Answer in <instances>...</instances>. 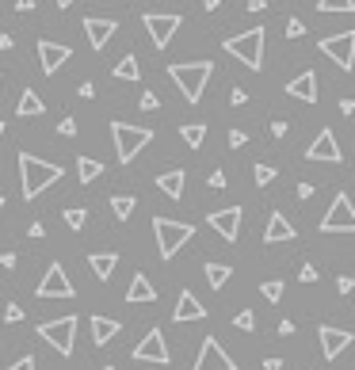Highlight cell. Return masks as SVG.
I'll use <instances>...</instances> for the list:
<instances>
[{
  "label": "cell",
  "instance_id": "obj_1",
  "mask_svg": "<svg viewBox=\"0 0 355 370\" xmlns=\"http://www.w3.org/2000/svg\"><path fill=\"white\" fill-rule=\"evenodd\" d=\"M66 176L61 164H50V160H38L31 153H20V180H23V199H38L43 191H50L54 183Z\"/></svg>",
  "mask_w": 355,
  "mask_h": 370
},
{
  "label": "cell",
  "instance_id": "obj_2",
  "mask_svg": "<svg viewBox=\"0 0 355 370\" xmlns=\"http://www.w3.org/2000/svg\"><path fill=\"white\" fill-rule=\"evenodd\" d=\"M168 77L176 80V88L183 92V100L199 103L203 92H206V84H211V77H214V65L211 61H180V65H168Z\"/></svg>",
  "mask_w": 355,
  "mask_h": 370
},
{
  "label": "cell",
  "instance_id": "obj_3",
  "mask_svg": "<svg viewBox=\"0 0 355 370\" xmlns=\"http://www.w3.org/2000/svg\"><path fill=\"white\" fill-rule=\"evenodd\" d=\"M153 237H157L160 260H172V256L195 237V225L191 222H172V218H153Z\"/></svg>",
  "mask_w": 355,
  "mask_h": 370
},
{
  "label": "cell",
  "instance_id": "obj_4",
  "mask_svg": "<svg viewBox=\"0 0 355 370\" xmlns=\"http://www.w3.org/2000/svg\"><path fill=\"white\" fill-rule=\"evenodd\" d=\"M264 38H268V31L252 27V31H245V35H229L222 46H225V54L241 58L248 69H256V73H260V69H264Z\"/></svg>",
  "mask_w": 355,
  "mask_h": 370
},
{
  "label": "cell",
  "instance_id": "obj_5",
  "mask_svg": "<svg viewBox=\"0 0 355 370\" xmlns=\"http://www.w3.org/2000/svg\"><path fill=\"white\" fill-rule=\"evenodd\" d=\"M111 138H115L119 160L130 164V160L153 141V130H149V126H130V123H111Z\"/></svg>",
  "mask_w": 355,
  "mask_h": 370
},
{
  "label": "cell",
  "instance_id": "obj_6",
  "mask_svg": "<svg viewBox=\"0 0 355 370\" xmlns=\"http://www.w3.org/2000/svg\"><path fill=\"white\" fill-rule=\"evenodd\" d=\"M38 336H43L58 355H73V344H77V317L46 321V325H38Z\"/></svg>",
  "mask_w": 355,
  "mask_h": 370
},
{
  "label": "cell",
  "instance_id": "obj_7",
  "mask_svg": "<svg viewBox=\"0 0 355 370\" xmlns=\"http://www.w3.org/2000/svg\"><path fill=\"white\" fill-rule=\"evenodd\" d=\"M321 233H355V206H352V195L340 191L333 199V206L325 210L321 218Z\"/></svg>",
  "mask_w": 355,
  "mask_h": 370
},
{
  "label": "cell",
  "instance_id": "obj_8",
  "mask_svg": "<svg viewBox=\"0 0 355 370\" xmlns=\"http://www.w3.org/2000/svg\"><path fill=\"white\" fill-rule=\"evenodd\" d=\"M321 54H328L344 73H352L355 69V31H340L333 38H321Z\"/></svg>",
  "mask_w": 355,
  "mask_h": 370
},
{
  "label": "cell",
  "instance_id": "obj_9",
  "mask_svg": "<svg viewBox=\"0 0 355 370\" xmlns=\"http://www.w3.org/2000/svg\"><path fill=\"white\" fill-rule=\"evenodd\" d=\"M168 344H165V332L160 328H149L142 336V344L134 348V363H157V367H168Z\"/></svg>",
  "mask_w": 355,
  "mask_h": 370
},
{
  "label": "cell",
  "instance_id": "obj_10",
  "mask_svg": "<svg viewBox=\"0 0 355 370\" xmlns=\"http://www.w3.org/2000/svg\"><path fill=\"white\" fill-rule=\"evenodd\" d=\"M305 160H321V164H340V141L333 138V130L328 126H321L317 138L310 141V149H305Z\"/></svg>",
  "mask_w": 355,
  "mask_h": 370
},
{
  "label": "cell",
  "instance_id": "obj_11",
  "mask_svg": "<svg viewBox=\"0 0 355 370\" xmlns=\"http://www.w3.org/2000/svg\"><path fill=\"white\" fill-rule=\"evenodd\" d=\"M145 31H149V38H153V46H157V50H165L168 43H172V35L176 31H180V15H157V12H149L145 15Z\"/></svg>",
  "mask_w": 355,
  "mask_h": 370
},
{
  "label": "cell",
  "instance_id": "obj_12",
  "mask_svg": "<svg viewBox=\"0 0 355 370\" xmlns=\"http://www.w3.org/2000/svg\"><path fill=\"white\" fill-rule=\"evenodd\" d=\"M35 294L38 298H73L77 291H73L66 268H61V263H50V268H46V275H43V283L35 286Z\"/></svg>",
  "mask_w": 355,
  "mask_h": 370
},
{
  "label": "cell",
  "instance_id": "obj_13",
  "mask_svg": "<svg viewBox=\"0 0 355 370\" xmlns=\"http://www.w3.org/2000/svg\"><path fill=\"white\" fill-rule=\"evenodd\" d=\"M191 370H237V363H233L229 355H225V348L214 340V336H206L203 348H199V359Z\"/></svg>",
  "mask_w": 355,
  "mask_h": 370
},
{
  "label": "cell",
  "instance_id": "obj_14",
  "mask_svg": "<svg viewBox=\"0 0 355 370\" xmlns=\"http://www.w3.org/2000/svg\"><path fill=\"white\" fill-rule=\"evenodd\" d=\"M317 336H321V355H325L328 363H333V359H340L344 351L352 348V340H355L348 328H333V325H321Z\"/></svg>",
  "mask_w": 355,
  "mask_h": 370
},
{
  "label": "cell",
  "instance_id": "obj_15",
  "mask_svg": "<svg viewBox=\"0 0 355 370\" xmlns=\"http://www.w3.org/2000/svg\"><path fill=\"white\" fill-rule=\"evenodd\" d=\"M69 58H73V46L54 43V38H38V61H43V73L46 77H54Z\"/></svg>",
  "mask_w": 355,
  "mask_h": 370
},
{
  "label": "cell",
  "instance_id": "obj_16",
  "mask_svg": "<svg viewBox=\"0 0 355 370\" xmlns=\"http://www.w3.org/2000/svg\"><path fill=\"white\" fill-rule=\"evenodd\" d=\"M241 218H245V214H241V206H225V210H214L206 222H211V229L218 233V237L233 245V240L241 237Z\"/></svg>",
  "mask_w": 355,
  "mask_h": 370
},
{
  "label": "cell",
  "instance_id": "obj_17",
  "mask_svg": "<svg viewBox=\"0 0 355 370\" xmlns=\"http://www.w3.org/2000/svg\"><path fill=\"white\" fill-rule=\"evenodd\" d=\"M115 31H119L115 20H96V15L84 20V35H88V46H92V50H103V46L115 38Z\"/></svg>",
  "mask_w": 355,
  "mask_h": 370
},
{
  "label": "cell",
  "instance_id": "obj_18",
  "mask_svg": "<svg viewBox=\"0 0 355 370\" xmlns=\"http://www.w3.org/2000/svg\"><path fill=\"white\" fill-rule=\"evenodd\" d=\"M206 317V305L199 302L191 291H180V298H176V309H172V321L176 325H188V321H203Z\"/></svg>",
  "mask_w": 355,
  "mask_h": 370
},
{
  "label": "cell",
  "instance_id": "obj_19",
  "mask_svg": "<svg viewBox=\"0 0 355 370\" xmlns=\"http://www.w3.org/2000/svg\"><path fill=\"white\" fill-rule=\"evenodd\" d=\"M294 237H298V229L287 222V214L283 210H271L268 229H264V245H283V240H294Z\"/></svg>",
  "mask_w": 355,
  "mask_h": 370
},
{
  "label": "cell",
  "instance_id": "obj_20",
  "mask_svg": "<svg viewBox=\"0 0 355 370\" xmlns=\"http://www.w3.org/2000/svg\"><path fill=\"white\" fill-rule=\"evenodd\" d=\"M287 95H294V100H302V103H317V73L305 69L302 77H294L287 84Z\"/></svg>",
  "mask_w": 355,
  "mask_h": 370
},
{
  "label": "cell",
  "instance_id": "obj_21",
  "mask_svg": "<svg viewBox=\"0 0 355 370\" xmlns=\"http://www.w3.org/2000/svg\"><path fill=\"white\" fill-rule=\"evenodd\" d=\"M15 115H20V118H35V115H46V103H43V95H38L35 88H23L20 103H15Z\"/></svg>",
  "mask_w": 355,
  "mask_h": 370
},
{
  "label": "cell",
  "instance_id": "obj_22",
  "mask_svg": "<svg viewBox=\"0 0 355 370\" xmlns=\"http://www.w3.org/2000/svg\"><path fill=\"white\" fill-rule=\"evenodd\" d=\"M126 302H157V291H153V283L142 275V271H134V279H130V286H126Z\"/></svg>",
  "mask_w": 355,
  "mask_h": 370
},
{
  "label": "cell",
  "instance_id": "obj_23",
  "mask_svg": "<svg viewBox=\"0 0 355 370\" xmlns=\"http://www.w3.org/2000/svg\"><path fill=\"white\" fill-rule=\"evenodd\" d=\"M183 183H188V172H183V168H172V172H160L157 176V187L165 191L168 199H180L183 195Z\"/></svg>",
  "mask_w": 355,
  "mask_h": 370
},
{
  "label": "cell",
  "instance_id": "obj_24",
  "mask_svg": "<svg viewBox=\"0 0 355 370\" xmlns=\"http://www.w3.org/2000/svg\"><path fill=\"white\" fill-rule=\"evenodd\" d=\"M88 263H92L96 279L107 283V279L115 275V268H119V252H92V256H88Z\"/></svg>",
  "mask_w": 355,
  "mask_h": 370
},
{
  "label": "cell",
  "instance_id": "obj_25",
  "mask_svg": "<svg viewBox=\"0 0 355 370\" xmlns=\"http://www.w3.org/2000/svg\"><path fill=\"white\" fill-rule=\"evenodd\" d=\"M119 332H123V325H119V321H111V317H92V340L100 344V348H103V344H111Z\"/></svg>",
  "mask_w": 355,
  "mask_h": 370
},
{
  "label": "cell",
  "instance_id": "obj_26",
  "mask_svg": "<svg viewBox=\"0 0 355 370\" xmlns=\"http://www.w3.org/2000/svg\"><path fill=\"white\" fill-rule=\"evenodd\" d=\"M96 176H103V164H100V160H96V157H77V180L84 183V187L96 180Z\"/></svg>",
  "mask_w": 355,
  "mask_h": 370
},
{
  "label": "cell",
  "instance_id": "obj_27",
  "mask_svg": "<svg viewBox=\"0 0 355 370\" xmlns=\"http://www.w3.org/2000/svg\"><path fill=\"white\" fill-rule=\"evenodd\" d=\"M203 271H206V283H211L214 291H222V286L229 283V275H233V268H229V263H206Z\"/></svg>",
  "mask_w": 355,
  "mask_h": 370
},
{
  "label": "cell",
  "instance_id": "obj_28",
  "mask_svg": "<svg viewBox=\"0 0 355 370\" xmlns=\"http://www.w3.org/2000/svg\"><path fill=\"white\" fill-rule=\"evenodd\" d=\"M111 73H115V80H138L142 77V65H138V58H134V54H126V58L119 61Z\"/></svg>",
  "mask_w": 355,
  "mask_h": 370
},
{
  "label": "cell",
  "instance_id": "obj_29",
  "mask_svg": "<svg viewBox=\"0 0 355 370\" xmlns=\"http://www.w3.org/2000/svg\"><path fill=\"white\" fill-rule=\"evenodd\" d=\"M180 138H183V146L199 149L206 141V126L203 123H188V126H180Z\"/></svg>",
  "mask_w": 355,
  "mask_h": 370
},
{
  "label": "cell",
  "instance_id": "obj_30",
  "mask_svg": "<svg viewBox=\"0 0 355 370\" xmlns=\"http://www.w3.org/2000/svg\"><path fill=\"white\" fill-rule=\"evenodd\" d=\"M134 206H138V199H134V195H115V199H111V210H115V218H119V222L130 218Z\"/></svg>",
  "mask_w": 355,
  "mask_h": 370
},
{
  "label": "cell",
  "instance_id": "obj_31",
  "mask_svg": "<svg viewBox=\"0 0 355 370\" xmlns=\"http://www.w3.org/2000/svg\"><path fill=\"white\" fill-rule=\"evenodd\" d=\"M61 218H66V225H69V229H84V222H88V210H84V206H69V210L61 214Z\"/></svg>",
  "mask_w": 355,
  "mask_h": 370
},
{
  "label": "cell",
  "instance_id": "obj_32",
  "mask_svg": "<svg viewBox=\"0 0 355 370\" xmlns=\"http://www.w3.org/2000/svg\"><path fill=\"white\" fill-rule=\"evenodd\" d=\"M252 176H256V187H271L279 172H275L271 164H256V172H252Z\"/></svg>",
  "mask_w": 355,
  "mask_h": 370
},
{
  "label": "cell",
  "instance_id": "obj_33",
  "mask_svg": "<svg viewBox=\"0 0 355 370\" xmlns=\"http://www.w3.org/2000/svg\"><path fill=\"white\" fill-rule=\"evenodd\" d=\"M321 12H355V0H317Z\"/></svg>",
  "mask_w": 355,
  "mask_h": 370
},
{
  "label": "cell",
  "instance_id": "obj_34",
  "mask_svg": "<svg viewBox=\"0 0 355 370\" xmlns=\"http://www.w3.org/2000/svg\"><path fill=\"white\" fill-rule=\"evenodd\" d=\"M260 294L268 298V302H279V298H283V279H268V283L260 286Z\"/></svg>",
  "mask_w": 355,
  "mask_h": 370
},
{
  "label": "cell",
  "instance_id": "obj_35",
  "mask_svg": "<svg viewBox=\"0 0 355 370\" xmlns=\"http://www.w3.org/2000/svg\"><path fill=\"white\" fill-rule=\"evenodd\" d=\"M233 325H237L241 332H252V328H256V313L252 309H241L237 317H233Z\"/></svg>",
  "mask_w": 355,
  "mask_h": 370
},
{
  "label": "cell",
  "instance_id": "obj_36",
  "mask_svg": "<svg viewBox=\"0 0 355 370\" xmlns=\"http://www.w3.org/2000/svg\"><path fill=\"white\" fill-rule=\"evenodd\" d=\"M4 321H8V325H20V321H23V305L8 302V305H4Z\"/></svg>",
  "mask_w": 355,
  "mask_h": 370
},
{
  "label": "cell",
  "instance_id": "obj_37",
  "mask_svg": "<svg viewBox=\"0 0 355 370\" xmlns=\"http://www.w3.org/2000/svg\"><path fill=\"white\" fill-rule=\"evenodd\" d=\"M77 130H80L77 118H61V123H58V134H61V138H77Z\"/></svg>",
  "mask_w": 355,
  "mask_h": 370
},
{
  "label": "cell",
  "instance_id": "obj_38",
  "mask_svg": "<svg viewBox=\"0 0 355 370\" xmlns=\"http://www.w3.org/2000/svg\"><path fill=\"white\" fill-rule=\"evenodd\" d=\"M302 35H305V23L290 15V20H287V38H302Z\"/></svg>",
  "mask_w": 355,
  "mask_h": 370
},
{
  "label": "cell",
  "instance_id": "obj_39",
  "mask_svg": "<svg viewBox=\"0 0 355 370\" xmlns=\"http://www.w3.org/2000/svg\"><path fill=\"white\" fill-rule=\"evenodd\" d=\"M138 107H142V111H157V107H160V100H157V95H153V92H142Z\"/></svg>",
  "mask_w": 355,
  "mask_h": 370
},
{
  "label": "cell",
  "instance_id": "obj_40",
  "mask_svg": "<svg viewBox=\"0 0 355 370\" xmlns=\"http://www.w3.org/2000/svg\"><path fill=\"white\" fill-rule=\"evenodd\" d=\"M298 279H302V283H317V268H313V263H302Z\"/></svg>",
  "mask_w": 355,
  "mask_h": 370
},
{
  "label": "cell",
  "instance_id": "obj_41",
  "mask_svg": "<svg viewBox=\"0 0 355 370\" xmlns=\"http://www.w3.org/2000/svg\"><path fill=\"white\" fill-rule=\"evenodd\" d=\"M229 146H233V149L248 146V134H245V130H229Z\"/></svg>",
  "mask_w": 355,
  "mask_h": 370
},
{
  "label": "cell",
  "instance_id": "obj_42",
  "mask_svg": "<svg viewBox=\"0 0 355 370\" xmlns=\"http://www.w3.org/2000/svg\"><path fill=\"white\" fill-rule=\"evenodd\" d=\"M8 370H35V355H23V359H15Z\"/></svg>",
  "mask_w": 355,
  "mask_h": 370
},
{
  "label": "cell",
  "instance_id": "obj_43",
  "mask_svg": "<svg viewBox=\"0 0 355 370\" xmlns=\"http://www.w3.org/2000/svg\"><path fill=\"white\" fill-rule=\"evenodd\" d=\"M229 103H233V107H241V103H248V92H245V88H233V92H229Z\"/></svg>",
  "mask_w": 355,
  "mask_h": 370
},
{
  "label": "cell",
  "instance_id": "obj_44",
  "mask_svg": "<svg viewBox=\"0 0 355 370\" xmlns=\"http://www.w3.org/2000/svg\"><path fill=\"white\" fill-rule=\"evenodd\" d=\"M206 183H211L214 191H222V187H225V172L218 168V172H211V180H206Z\"/></svg>",
  "mask_w": 355,
  "mask_h": 370
},
{
  "label": "cell",
  "instance_id": "obj_45",
  "mask_svg": "<svg viewBox=\"0 0 355 370\" xmlns=\"http://www.w3.org/2000/svg\"><path fill=\"white\" fill-rule=\"evenodd\" d=\"M287 126H290V123H283V118H275V123H271V138H287Z\"/></svg>",
  "mask_w": 355,
  "mask_h": 370
},
{
  "label": "cell",
  "instance_id": "obj_46",
  "mask_svg": "<svg viewBox=\"0 0 355 370\" xmlns=\"http://www.w3.org/2000/svg\"><path fill=\"white\" fill-rule=\"evenodd\" d=\"M77 92H80V100H92V95H96V84H92V80H84Z\"/></svg>",
  "mask_w": 355,
  "mask_h": 370
},
{
  "label": "cell",
  "instance_id": "obj_47",
  "mask_svg": "<svg viewBox=\"0 0 355 370\" xmlns=\"http://www.w3.org/2000/svg\"><path fill=\"white\" fill-rule=\"evenodd\" d=\"M336 286H340V294H352L355 291V279L352 275H340V283H336Z\"/></svg>",
  "mask_w": 355,
  "mask_h": 370
},
{
  "label": "cell",
  "instance_id": "obj_48",
  "mask_svg": "<svg viewBox=\"0 0 355 370\" xmlns=\"http://www.w3.org/2000/svg\"><path fill=\"white\" fill-rule=\"evenodd\" d=\"M298 199H302V203H305V199H313V183H298Z\"/></svg>",
  "mask_w": 355,
  "mask_h": 370
},
{
  "label": "cell",
  "instance_id": "obj_49",
  "mask_svg": "<svg viewBox=\"0 0 355 370\" xmlns=\"http://www.w3.org/2000/svg\"><path fill=\"white\" fill-rule=\"evenodd\" d=\"M27 233L38 240V237H46V225H43V222H31V229H27Z\"/></svg>",
  "mask_w": 355,
  "mask_h": 370
},
{
  "label": "cell",
  "instance_id": "obj_50",
  "mask_svg": "<svg viewBox=\"0 0 355 370\" xmlns=\"http://www.w3.org/2000/svg\"><path fill=\"white\" fill-rule=\"evenodd\" d=\"M264 370H283V359H275V355H268V359H264Z\"/></svg>",
  "mask_w": 355,
  "mask_h": 370
},
{
  "label": "cell",
  "instance_id": "obj_51",
  "mask_svg": "<svg viewBox=\"0 0 355 370\" xmlns=\"http://www.w3.org/2000/svg\"><path fill=\"white\" fill-rule=\"evenodd\" d=\"M0 268L12 271V268H15V252H4V256H0Z\"/></svg>",
  "mask_w": 355,
  "mask_h": 370
},
{
  "label": "cell",
  "instance_id": "obj_52",
  "mask_svg": "<svg viewBox=\"0 0 355 370\" xmlns=\"http://www.w3.org/2000/svg\"><path fill=\"white\" fill-rule=\"evenodd\" d=\"M340 111H344V115H352V111H355V100H352V95H344V100H340Z\"/></svg>",
  "mask_w": 355,
  "mask_h": 370
},
{
  "label": "cell",
  "instance_id": "obj_53",
  "mask_svg": "<svg viewBox=\"0 0 355 370\" xmlns=\"http://www.w3.org/2000/svg\"><path fill=\"white\" fill-rule=\"evenodd\" d=\"M294 332V321H279V336H290Z\"/></svg>",
  "mask_w": 355,
  "mask_h": 370
},
{
  "label": "cell",
  "instance_id": "obj_54",
  "mask_svg": "<svg viewBox=\"0 0 355 370\" xmlns=\"http://www.w3.org/2000/svg\"><path fill=\"white\" fill-rule=\"evenodd\" d=\"M15 46V35H0V50H12Z\"/></svg>",
  "mask_w": 355,
  "mask_h": 370
},
{
  "label": "cell",
  "instance_id": "obj_55",
  "mask_svg": "<svg viewBox=\"0 0 355 370\" xmlns=\"http://www.w3.org/2000/svg\"><path fill=\"white\" fill-rule=\"evenodd\" d=\"M268 8V0H248V12H264Z\"/></svg>",
  "mask_w": 355,
  "mask_h": 370
},
{
  "label": "cell",
  "instance_id": "obj_56",
  "mask_svg": "<svg viewBox=\"0 0 355 370\" xmlns=\"http://www.w3.org/2000/svg\"><path fill=\"white\" fill-rule=\"evenodd\" d=\"M15 8H20V12H31V8H35V0H15Z\"/></svg>",
  "mask_w": 355,
  "mask_h": 370
},
{
  "label": "cell",
  "instance_id": "obj_57",
  "mask_svg": "<svg viewBox=\"0 0 355 370\" xmlns=\"http://www.w3.org/2000/svg\"><path fill=\"white\" fill-rule=\"evenodd\" d=\"M203 8H206V12H218V8H222V0H203Z\"/></svg>",
  "mask_w": 355,
  "mask_h": 370
},
{
  "label": "cell",
  "instance_id": "obj_58",
  "mask_svg": "<svg viewBox=\"0 0 355 370\" xmlns=\"http://www.w3.org/2000/svg\"><path fill=\"white\" fill-rule=\"evenodd\" d=\"M73 4H77V0H58V8H73Z\"/></svg>",
  "mask_w": 355,
  "mask_h": 370
},
{
  "label": "cell",
  "instance_id": "obj_59",
  "mask_svg": "<svg viewBox=\"0 0 355 370\" xmlns=\"http://www.w3.org/2000/svg\"><path fill=\"white\" fill-rule=\"evenodd\" d=\"M0 138H4V123H0Z\"/></svg>",
  "mask_w": 355,
  "mask_h": 370
},
{
  "label": "cell",
  "instance_id": "obj_60",
  "mask_svg": "<svg viewBox=\"0 0 355 370\" xmlns=\"http://www.w3.org/2000/svg\"><path fill=\"white\" fill-rule=\"evenodd\" d=\"M100 370H115V367H100Z\"/></svg>",
  "mask_w": 355,
  "mask_h": 370
},
{
  "label": "cell",
  "instance_id": "obj_61",
  "mask_svg": "<svg viewBox=\"0 0 355 370\" xmlns=\"http://www.w3.org/2000/svg\"><path fill=\"white\" fill-rule=\"evenodd\" d=\"M0 206H4V195H0Z\"/></svg>",
  "mask_w": 355,
  "mask_h": 370
}]
</instances>
